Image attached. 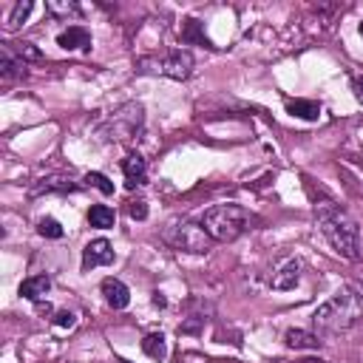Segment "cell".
Returning a JSON list of instances; mask_svg holds the SVG:
<instances>
[{
	"label": "cell",
	"mask_w": 363,
	"mask_h": 363,
	"mask_svg": "<svg viewBox=\"0 0 363 363\" xmlns=\"http://www.w3.org/2000/svg\"><path fill=\"white\" fill-rule=\"evenodd\" d=\"M315 221L337 255H343L346 261H360V227L352 213H346L335 201H320L315 204Z\"/></svg>",
	"instance_id": "cell-1"
},
{
	"label": "cell",
	"mask_w": 363,
	"mask_h": 363,
	"mask_svg": "<svg viewBox=\"0 0 363 363\" xmlns=\"http://www.w3.org/2000/svg\"><path fill=\"white\" fill-rule=\"evenodd\" d=\"M284 340H286L289 349H318L320 346L318 332H306V329H289L284 335Z\"/></svg>",
	"instance_id": "cell-16"
},
{
	"label": "cell",
	"mask_w": 363,
	"mask_h": 363,
	"mask_svg": "<svg viewBox=\"0 0 363 363\" xmlns=\"http://www.w3.org/2000/svg\"><path fill=\"white\" fill-rule=\"evenodd\" d=\"M37 233L43 235V238H62V224L57 221V218H51V216H45V218H40L37 221Z\"/></svg>",
	"instance_id": "cell-20"
},
{
	"label": "cell",
	"mask_w": 363,
	"mask_h": 363,
	"mask_svg": "<svg viewBox=\"0 0 363 363\" xmlns=\"http://www.w3.org/2000/svg\"><path fill=\"white\" fill-rule=\"evenodd\" d=\"M68 190H77L74 179L71 176H62V173H51V176H43L37 179L31 187H28V196H43V193H68Z\"/></svg>",
	"instance_id": "cell-10"
},
{
	"label": "cell",
	"mask_w": 363,
	"mask_h": 363,
	"mask_svg": "<svg viewBox=\"0 0 363 363\" xmlns=\"http://www.w3.org/2000/svg\"><path fill=\"white\" fill-rule=\"evenodd\" d=\"M352 91H354V99H357V102L363 105V74L352 79Z\"/></svg>",
	"instance_id": "cell-27"
},
{
	"label": "cell",
	"mask_w": 363,
	"mask_h": 363,
	"mask_svg": "<svg viewBox=\"0 0 363 363\" xmlns=\"http://www.w3.org/2000/svg\"><path fill=\"white\" fill-rule=\"evenodd\" d=\"M113 261V247L111 241L105 238H96V241H88L85 250H82V269H94V267H105Z\"/></svg>",
	"instance_id": "cell-9"
},
{
	"label": "cell",
	"mask_w": 363,
	"mask_h": 363,
	"mask_svg": "<svg viewBox=\"0 0 363 363\" xmlns=\"http://www.w3.org/2000/svg\"><path fill=\"white\" fill-rule=\"evenodd\" d=\"M201 23L199 20H193V17H187V20H182V40H193V43H201V45H210V40L201 34V28H199Z\"/></svg>",
	"instance_id": "cell-19"
},
{
	"label": "cell",
	"mask_w": 363,
	"mask_h": 363,
	"mask_svg": "<svg viewBox=\"0 0 363 363\" xmlns=\"http://www.w3.org/2000/svg\"><path fill=\"white\" fill-rule=\"evenodd\" d=\"M286 113H292L298 119H306V122H315L320 116V105L315 99H289L286 102Z\"/></svg>",
	"instance_id": "cell-15"
},
{
	"label": "cell",
	"mask_w": 363,
	"mask_h": 363,
	"mask_svg": "<svg viewBox=\"0 0 363 363\" xmlns=\"http://www.w3.org/2000/svg\"><path fill=\"white\" fill-rule=\"evenodd\" d=\"M31 9H34V3H31V0H26V3L20 0V3L11 9V14H9V28H17V26L31 14Z\"/></svg>",
	"instance_id": "cell-23"
},
{
	"label": "cell",
	"mask_w": 363,
	"mask_h": 363,
	"mask_svg": "<svg viewBox=\"0 0 363 363\" xmlns=\"http://www.w3.org/2000/svg\"><path fill=\"white\" fill-rule=\"evenodd\" d=\"M301 363H326V360H320V357H306V360H301Z\"/></svg>",
	"instance_id": "cell-28"
},
{
	"label": "cell",
	"mask_w": 363,
	"mask_h": 363,
	"mask_svg": "<svg viewBox=\"0 0 363 363\" xmlns=\"http://www.w3.org/2000/svg\"><path fill=\"white\" fill-rule=\"evenodd\" d=\"M162 238L173 247V250H182V252H193V255H204L210 247H213V238L207 235L204 224L201 221H190V218H176L164 227Z\"/></svg>",
	"instance_id": "cell-4"
},
{
	"label": "cell",
	"mask_w": 363,
	"mask_h": 363,
	"mask_svg": "<svg viewBox=\"0 0 363 363\" xmlns=\"http://www.w3.org/2000/svg\"><path fill=\"white\" fill-rule=\"evenodd\" d=\"M48 289H51V278H48V275H31V278H26V281L20 284L17 292H20L26 301L40 303V301L48 295Z\"/></svg>",
	"instance_id": "cell-14"
},
{
	"label": "cell",
	"mask_w": 363,
	"mask_h": 363,
	"mask_svg": "<svg viewBox=\"0 0 363 363\" xmlns=\"http://www.w3.org/2000/svg\"><path fill=\"white\" fill-rule=\"evenodd\" d=\"M128 216H130V218H136V221H145V218H147V204H145L142 199L128 201Z\"/></svg>",
	"instance_id": "cell-25"
},
{
	"label": "cell",
	"mask_w": 363,
	"mask_h": 363,
	"mask_svg": "<svg viewBox=\"0 0 363 363\" xmlns=\"http://www.w3.org/2000/svg\"><path fill=\"white\" fill-rule=\"evenodd\" d=\"M122 173H125V184L133 190V187H142L147 182V164L139 153H128L122 159Z\"/></svg>",
	"instance_id": "cell-11"
},
{
	"label": "cell",
	"mask_w": 363,
	"mask_h": 363,
	"mask_svg": "<svg viewBox=\"0 0 363 363\" xmlns=\"http://www.w3.org/2000/svg\"><path fill=\"white\" fill-rule=\"evenodd\" d=\"M45 9L54 14V17H68V14H79V6L77 3H65V0H48Z\"/></svg>",
	"instance_id": "cell-22"
},
{
	"label": "cell",
	"mask_w": 363,
	"mask_h": 363,
	"mask_svg": "<svg viewBox=\"0 0 363 363\" xmlns=\"http://www.w3.org/2000/svg\"><path fill=\"white\" fill-rule=\"evenodd\" d=\"M85 184L96 187L102 196H113V182H111L105 173H96V170H94V173H88V176H85Z\"/></svg>",
	"instance_id": "cell-21"
},
{
	"label": "cell",
	"mask_w": 363,
	"mask_h": 363,
	"mask_svg": "<svg viewBox=\"0 0 363 363\" xmlns=\"http://www.w3.org/2000/svg\"><path fill=\"white\" fill-rule=\"evenodd\" d=\"M363 318V298L354 286H340L326 303H320L312 315V326L318 335L352 329Z\"/></svg>",
	"instance_id": "cell-2"
},
{
	"label": "cell",
	"mask_w": 363,
	"mask_h": 363,
	"mask_svg": "<svg viewBox=\"0 0 363 363\" xmlns=\"http://www.w3.org/2000/svg\"><path fill=\"white\" fill-rule=\"evenodd\" d=\"M136 68L142 74H162L170 79H187L193 74V54L184 48L162 51V54H142L136 60Z\"/></svg>",
	"instance_id": "cell-5"
},
{
	"label": "cell",
	"mask_w": 363,
	"mask_h": 363,
	"mask_svg": "<svg viewBox=\"0 0 363 363\" xmlns=\"http://www.w3.org/2000/svg\"><path fill=\"white\" fill-rule=\"evenodd\" d=\"M99 289H102L105 303H108L111 309H125V306L130 303V289H128L119 278H105V281L99 284Z\"/></svg>",
	"instance_id": "cell-12"
},
{
	"label": "cell",
	"mask_w": 363,
	"mask_h": 363,
	"mask_svg": "<svg viewBox=\"0 0 363 363\" xmlns=\"http://www.w3.org/2000/svg\"><path fill=\"white\" fill-rule=\"evenodd\" d=\"M357 31H360V37H363V23H360V26H357Z\"/></svg>",
	"instance_id": "cell-30"
},
{
	"label": "cell",
	"mask_w": 363,
	"mask_h": 363,
	"mask_svg": "<svg viewBox=\"0 0 363 363\" xmlns=\"http://www.w3.org/2000/svg\"><path fill=\"white\" fill-rule=\"evenodd\" d=\"M142 122H145V108L139 102H125L102 122L99 136H105L108 142H128L142 130Z\"/></svg>",
	"instance_id": "cell-6"
},
{
	"label": "cell",
	"mask_w": 363,
	"mask_h": 363,
	"mask_svg": "<svg viewBox=\"0 0 363 363\" xmlns=\"http://www.w3.org/2000/svg\"><path fill=\"white\" fill-rule=\"evenodd\" d=\"M11 48H14V54L20 57V60H43V54H40V48L34 45V43H9Z\"/></svg>",
	"instance_id": "cell-24"
},
{
	"label": "cell",
	"mask_w": 363,
	"mask_h": 363,
	"mask_svg": "<svg viewBox=\"0 0 363 363\" xmlns=\"http://www.w3.org/2000/svg\"><path fill=\"white\" fill-rule=\"evenodd\" d=\"M142 352H145L147 357H153V360H164V357H167V340H164V335H162V332L145 335V337H142Z\"/></svg>",
	"instance_id": "cell-17"
},
{
	"label": "cell",
	"mask_w": 363,
	"mask_h": 363,
	"mask_svg": "<svg viewBox=\"0 0 363 363\" xmlns=\"http://www.w3.org/2000/svg\"><path fill=\"white\" fill-rule=\"evenodd\" d=\"M250 221H252V216L241 204H216L201 218L207 235L218 244H227V241H235L238 235H244L250 230Z\"/></svg>",
	"instance_id": "cell-3"
},
{
	"label": "cell",
	"mask_w": 363,
	"mask_h": 363,
	"mask_svg": "<svg viewBox=\"0 0 363 363\" xmlns=\"http://www.w3.org/2000/svg\"><path fill=\"white\" fill-rule=\"evenodd\" d=\"M88 221H91V227H96V230H108V227H113L116 213H113L108 204H94V207L88 210Z\"/></svg>",
	"instance_id": "cell-18"
},
{
	"label": "cell",
	"mask_w": 363,
	"mask_h": 363,
	"mask_svg": "<svg viewBox=\"0 0 363 363\" xmlns=\"http://www.w3.org/2000/svg\"><path fill=\"white\" fill-rule=\"evenodd\" d=\"M54 323L62 326V329H71V326L77 323V315L68 312V309H60V312H54Z\"/></svg>",
	"instance_id": "cell-26"
},
{
	"label": "cell",
	"mask_w": 363,
	"mask_h": 363,
	"mask_svg": "<svg viewBox=\"0 0 363 363\" xmlns=\"http://www.w3.org/2000/svg\"><path fill=\"white\" fill-rule=\"evenodd\" d=\"M298 278H301V261L298 258H284L275 269H272V275H269V286L272 289H292L295 284H298Z\"/></svg>",
	"instance_id": "cell-8"
},
{
	"label": "cell",
	"mask_w": 363,
	"mask_h": 363,
	"mask_svg": "<svg viewBox=\"0 0 363 363\" xmlns=\"http://www.w3.org/2000/svg\"><path fill=\"white\" fill-rule=\"evenodd\" d=\"M26 68H28V62L20 60L9 43H3V45H0V79H3L6 85L20 82V79L26 77Z\"/></svg>",
	"instance_id": "cell-7"
},
{
	"label": "cell",
	"mask_w": 363,
	"mask_h": 363,
	"mask_svg": "<svg viewBox=\"0 0 363 363\" xmlns=\"http://www.w3.org/2000/svg\"><path fill=\"white\" fill-rule=\"evenodd\" d=\"M116 363H130V360H125V357H116Z\"/></svg>",
	"instance_id": "cell-29"
},
{
	"label": "cell",
	"mask_w": 363,
	"mask_h": 363,
	"mask_svg": "<svg viewBox=\"0 0 363 363\" xmlns=\"http://www.w3.org/2000/svg\"><path fill=\"white\" fill-rule=\"evenodd\" d=\"M57 45L65 48V51H77V48L88 51V48H91V34H88V28H82V26H68L65 31H60Z\"/></svg>",
	"instance_id": "cell-13"
}]
</instances>
